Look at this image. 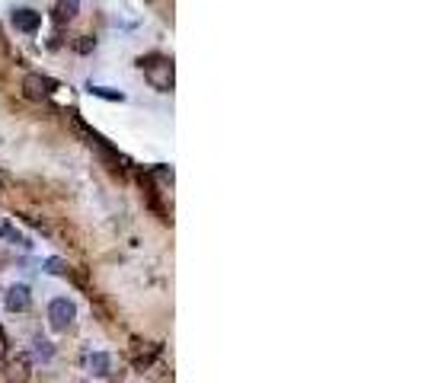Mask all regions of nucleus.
I'll return each instance as SVG.
<instances>
[{"mask_svg":"<svg viewBox=\"0 0 425 383\" xmlns=\"http://www.w3.org/2000/svg\"><path fill=\"white\" fill-rule=\"evenodd\" d=\"M3 304H7L10 313H26L32 307V294H29L26 284H10L7 294H3Z\"/></svg>","mask_w":425,"mask_h":383,"instance_id":"nucleus-5","label":"nucleus"},{"mask_svg":"<svg viewBox=\"0 0 425 383\" xmlns=\"http://www.w3.org/2000/svg\"><path fill=\"white\" fill-rule=\"evenodd\" d=\"M93 96H100V99H109V103H125V93L122 90H112V86H90Z\"/></svg>","mask_w":425,"mask_h":383,"instance_id":"nucleus-11","label":"nucleus"},{"mask_svg":"<svg viewBox=\"0 0 425 383\" xmlns=\"http://www.w3.org/2000/svg\"><path fill=\"white\" fill-rule=\"evenodd\" d=\"M77 13H80V0H58V7H55L58 23H71Z\"/></svg>","mask_w":425,"mask_h":383,"instance_id":"nucleus-8","label":"nucleus"},{"mask_svg":"<svg viewBox=\"0 0 425 383\" xmlns=\"http://www.w3.org/2000/svg\"><path fill=\"white\" fill-rule=\"evenodd\" d=\"M93 48H96V38H90V36H84V42H77V51H80V55L93 51Z\"/></svg>","mask_w":425,"mask_h":383,"instance_id":"nucleus-13","label":"nucleus"},{"mask_svg":"<svg viewBox=\"0 0 425 383\" xmlns=\"http://www.w3.org/2000/svg\"><path fill=\"white\" fill-rule=\"evenodd\" d=\"M45 271L48 275H67V262L65 259H45Z\"/></svg>","mask_w":425,"mask_h":383,"instance_id":"nucleus-12","label":"nucleus"},{"mask_svg":"<svg viewBox=\"0 0 425 383\" xmlns=\"http://www.w3.org/2000/svg\"><path fill=\"white\" fill-rule=\"evenodd\" d=\"M141 71H144V80H148L157 93H170L173 90V61L163 55H148L138 61Z\"/></svg>","mask_w":425,"mask_h":383,"instance_id":"nucleus-1","label":"nucleus"},{"mask_svg":"<svg viewBox=\"0 0 425 383\" xmlns=\"http://www.w3.org/2000/svg\"><path fill=\"white\" fill-rule=\"evenodd\" d=\"M87 367H90L93 377H109L112 374V358L106 355V351H93V355L87 358Z\"/></svg>","mask_w":425,"mask_h":383,"instance_id":"nucleus-7","label":"nucleus"},{"mask_svg":"<svg viewBox=\"0 0 425 383\" xmlns=\"http://www.w3.org/2000/svg\"><path fill=\"white\" fill-rule=\"evenodd\" d=\"M10 19H13V29H16V32H29V36L42 26V13H36V10H29V7L13 10V16Z\"/></svg>","mask_w":425,"mask_h":383,"instance_id":"nucleus-6","label":"nucleus"},{"mask_svg":"<svg viewBox=\"0 0 425 383\" xmlns=\"http://www.w3.org/2000/svg\"><path fill=\"white\" fill-rule=\"evenodd\" d=\"M77 319V304L67 297H55L48 304V326L55 329V332H67V329L74 326Z\"/></svg>","mask_w":425,"mask_h":383,"instance_id":"nucleus-2","label":"nucleus"},{"mask_svg":"<svg viewBox=\"0 0 425 383\" xmlns=\"http://www.w3.org/2000/svg\"><path fill=\"white\" fill-rule=\"evenodd\" d=\"M7 358V336H3V329H0V361Z\"/></svg>","mask_w":425,"mask_h":383,"instance_id":"nucleus-14","label":"nucleus"},{"mask_svg":"<svg viewBox=\"0 0 425 383\" xmlns=\"http://www.w3.org/2000/svg\"><path fill=\"white\" fill-rule=\"evenodd\" d=\"M0 236H3L7 243H13V246H29L26 236L19 234V230H16L13 224H10V221H3V217H0Z\"/></svg>","mask_w":425,"mask_h":383,"instance_id":"nucleus-9","label":"nucleus"},{"mask_svg":"<svg viewBox=\"0 0 425 383\" xmlns=\"http://www.w3.org/2000/svg\"><path fill=\"white\" fill-rule=\"evenodd\" d=\"M32 358H36V361H51V358H55V345H51L48 338H36V342H32Z\"/></svg>","mask_w":425,"mask_h":383,"instance_id":"nucleus-10","label":"nucleus"},{"mask_svg":"<svg viewBox=\"0 0 425 383\" xmlns=\"http://www.w3.org/2000/svg\"><path fill=\"white\" fill-rule=\"evenodd\" d=\"M29 377H32V358L29 355H16L3 365V380L7 383H29Z\"/></svg>","mask_w":425,"mask_h":383,"instance_id":"nucleus-4","label":"nucleus"},{"mask_svg":"<svg viewBox=\"0 0 425 383\" xmlns=\"http://www.w3.org/2000/svg\"><path fill=\"white\" fill-rule=\"evenodd\" d=\"M23 90H26L29 99H48L58 90V80H51L45 74H26L23 77Z\"/></svg>","mask_w":425,"mask_h":383,"instance_id":"nucleus-3","label":"nucleus"}]
</instances>
